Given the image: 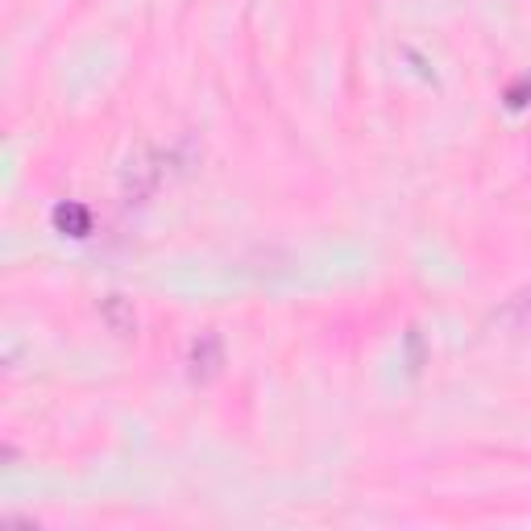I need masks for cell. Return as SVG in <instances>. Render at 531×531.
<instances>
[{
	"mask_svg": "<svg viewBox=\"0 0 531 531\" xmlns=\"http://www.w3.org/2000/svg\"><path fill=\"white\" fill-rule=\"evenodd\" d=\"M100 316H104L108 324H113L117 332H133V328H137V316H133L129 307H125V299H121V295H113V299H108Z\"/></svg>",
	"mask_w": 531,
	"mask_h": 531,
	"instance_id": "obj_1",
	"label": "cell"
}]
</instances>
